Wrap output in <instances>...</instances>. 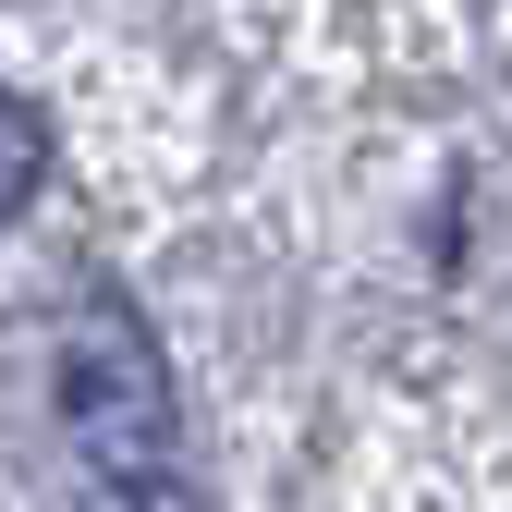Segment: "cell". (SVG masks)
Returning a JSON list of instances; mask_svg holds the SVG:
<instances>
[{"mask_svg":"<svg viewBox=\"0 0 512 512\" xmlns=\"http://www.w3.org/2000/svg\"><path fill=\"white\" fill-rule=\"evenodd\" d=\"M49 403H61V439H74L98 476H159L171 464V366H159L147 317L122 293H86L74 317H61Z\"/></svg>","mask_w":512,"mask_h":512,"instance_id":"6da1fadb","label":"cell"},{"mask_svg":"<svg viewBox=\"0 0 512 512\" xmlns=\"http://www.w3.org/2000/svg\"><path fill=\"white\" fill-rule=\"evenodd\" d=\"M37 183H49V122H37L13 86H0V220H13Z\"/></svg>","mask_w":512,"mask_h":512,"instance_id":"7a4b0ae2","label":"cell"},{"mask_svg":"<svg viewBox=\"0 0 512 512\" xmlns=\"http://www.w3.org/2000/svg\"><path fill=\"white\" fill-rule=\"evenodd\" d=\"M86 512H196V488H183L171 464H159V476H98Z\"/></svg>","mask_w":512,"mask_h":512,"instance_id":"3957f363","label":"cell"}]
</instances>
